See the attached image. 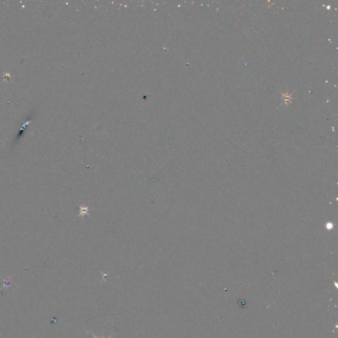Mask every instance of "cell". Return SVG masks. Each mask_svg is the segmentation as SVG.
Returning a JSON list of instances; mask_svg holds the SVG:
<instances>
[{
	"mask_svg": "<svg viewBox=\"0 0 338 338\" xmlns=\"http://www.w3.org/2000/svg\"><path fill=\"white\" fill-rule=\"evenodd\" d=\"M91 335H92V336H93L94 337H95V338H99V337H96V336H95V335H94V334H93L92 333H91ZM112 334H111V336H109V337H108V338H111V337H112ZM100 338H104V335H103V334H102L101 337H100Z\"/></svg>",
	"mask_w": 338,
	"mask_h": 338,
	"instance_id": "obj_2",
	"label": "cell"
},
{
	"mask_svg": "<svg viewBox=\"0 0 338 338\" xmlns=\"http://www.w3.org/2000/svg\"><path fill=\"white\" fill-rule=\"evenodd\" d=\"M292 100L291 95H283V100L285 103H287L288 102H290Z\"/></svg>",
	"mask_w": 338,
	"mask_h": 338,
	"instance_id": "obj_1",
	"label": "cell"
}]
</instances>
